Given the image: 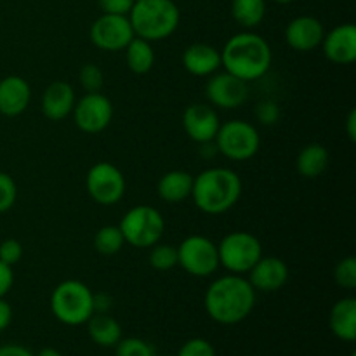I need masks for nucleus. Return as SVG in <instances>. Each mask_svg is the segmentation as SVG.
Here are the masks:
<instances>
[{
  "instance_id": "28",
  "label": "nucleus",
  "mask_w": 356,
  "mask_h": 356,
  "mask_svg": "<svg viewBox=\"0 0 356 356\" xmlns=\"http://www.w3.org/2000/svg\"><path fill=\"white\" fill-rule=\"evenodd\" d=\"M149 266L156 271H169L177 266V247L170 243H155L149 250Z\"/></svg>"
},
{
  "instance_id": "21",
  "label": "nucleus",
  "mask_w": 356,
  "mask_h": 356,
  "mask_svg": "<svg viewBox=\"0 0 356 356\" xmlns=\"http://www.w3.org/2000/svg\"><path fill=\"white\" fill-rule=\"evenodd\" d=\"M330 330L337 339L344 343L356 341V299L343 298L332 306L329 316Z\"/></svg>"
},
{
  "instance_id": "19",
  "label": "nucleus",
  "mask_w": 356,
  "mask_h": 356,
  "mask_svg": "<svg viewBox=\"0 0 356 356\" xmlns=\"http://www.w3.org/2000/svg\"><path fill=\"white\" fill-rule=\"evenodd\" d=\"M30 83L19 75H9L0 80V113L6 117H19L30 104Z\"/></svg>"
},
{
  "instance_id": "4",
  "label": "nucleus",
  "mask_w": 356,
  "mask_h": 356,
  "mask_svg": "<svg viewBox=\"0 0 356 356\" xmlns=\"http://www.w3.org/2000/svg\"><path fill=\"white\" fill-rule=\"evenodd\" d=\"M134 35L148 42L169 38L181 23V10L174 0H136L129 13Z\"/></svg>"
},
{
  "instance_id": "40",
  "label": "nucleus",
  "mask_w": 356,
  "mask_h": 356,
  "mask_svg": "<svg viewBox=\"0 0 356 356\" xmlns=\"http://www.w3.org/2000/svg\"><path fill=\"white\" fill-rule=\"evenodd\" d=\"M111 298L108 294H94V313H110Z\"/></svg>"
},
{
  "instance_id": "35",
  "label": "nucleus",
  "mask_w": 356,
  "mask_h": 356,
  "mask_svg": "<svg viewBox=\"0 0 356 356\" xmlns=\"http://www.w3.org/2000/svg\"><path fill=\"white\" fill-rule=\"evenodd\" d=\"M23 257V245L16 238H6L0 243V261L9 266L17 264Z\"/></svg>"
},
{
  "instance_id": "38",
  "label": "nucleus",
  "mask_w": 356,
  "mask_h": 356,
  "mask_svg": "<svg viewBox=\"0 0 356 356\" xmlns=\"http://www.w3.org/2000/svg\"><path fill=\"white\" fill-rule=\"evenodd\" d=\"M13 322V308L3 298H0V332L7 329Z\"/></svg>"
},
{
  "instance_id": "1",
  "label": "nucleus",
  "mask_w": 356,
  "mask_h": 356,
  "mask_svg": "<svg viewBox=\"0 0 356 356\" xmlns=\"http://www.w3.org/2000/svg\"><path fill=\"white\" fill-rule=\"evenodd\" d=\"M256 294L243 275H222L205 291V312L219 325H236L252 313Z\"/></svg>"
},
{
  "instance_id": "2",
  "label": "nucleus",
  "mask_w": 356,
  "mask_h": 356,
  "mask_svg": "<svg viewBox=\"0 0 356 356\" xmlns=\"http://www.w3.org/2000/svg\"><path fill=\"white\" fill-rule=\"evenodd\" d=\"M271 63L273 52L268 40L250 30L233 35L221 49V68L247 83L266 75Z\"/></svg>"
},
{
  "instance_id": "9",
  "label": "nucleus",
  "mask_w": 356,
  "mask_h": 356,
  "mask_svg": "<svg viewBox=\"0 0 356 356\" xmlns=\"http://www.w3.org/2000/svg\"><path fill=\"white\" fill-rule=\"evenodd\" d=\"M177 266L191 277H212L219 270L218 245L204 235L186 236L177 245Z\"/></svg>"
},
{
  "instance_id": "22",
  "label": "nucleus",
  "mask_w": 356,
  "mask_h": 356,
  "mask_svg": "<svg viewBox=\"0 0 356 356\" xmlns=\"http://www.w3.org/2000/svg\"><path fill=\"white\" fill-rule=\"evenodd\" d=\"M193 174L183 169H174L163 174L156 183V193L167 204H181L191 197Z\"/></svg>"
},
{
  "instance_id": "44",
  "label": "nucleus",
  "mask_w": 356,
  "mask_h": 356,
  "mask_svg": "<svg viewBox=\"0 0 356 356\" xmlns=\"http://www.w3.org/2000/svg\"><path fill=\"white\" fill-rule=\"evenodd\" d=\"M350 356H356V353H351V355H350Z\"/></svg>"
},
{
  "instance_id": "24",
  "label": "nucleus",
  "mask_w": 356,
  "mask_h": 356,
  "mask_svg": "<svg viewBox=\"0 0 356 356\" xmlns=\"http://www.w3.org/2000/svg\"><path fill=\"white\" fill-rule=\"evenodd\" d=\"M329 149L320 143H309L299 152L296 169L306 179H316L329 169Z\"/></svg>"
},
{
  "instance_id": "20",
  "label": "nucleus",
  "mask_w": 356,
  "mask_h": 356,
  "mask_svg": "<svg viewBox=\"0 0 356 356\" xmlns=\"http://www.w3.org/2000/svg\"><path fill=\"white\" fill-rule=\"evenodd\" d=\"M184 70L193 76H211L221 70V51L211 44L197 42L184 49L183 52Z\"/></svg>"
},
{
  "instance_id": "26",
  "label": "nucleus",
  "mask_w": 356,
  "mask_h": 356,
  "mask_svg": "<svg viewBox=\"0 0 356 356\" xmlns=\"http://www.w3.org/2000/svg\"><path fill=\"white\" fill-rule=\"evenodd\" d=\"M266 16V0H232V17L243 30H254Z\"/></svg>"
},
{
  "instance_id": "12",
  "label": "nucleus",
  "mask_w": 356,
  "mask_h": 356,
  "mask_svg": "<svg viewBox=\"0 0 356 356\" xmlns=\"http://www.w3.org/2000/svg\"><path fill=\"white\" fill-rule=\"evenodd\" d=\"M73 120L75 125L86 134H99L113 118V104L104 94L86 92L73 106Z\"/></svg>"
},
{
  "instance_id": "39",
  "label": "nucleus",
  "mask_w": 356,
  "mask_h": 356,
  "mask_svg": "<svg viewBox=\"0 0 356 356\" xmlns=\"http://www.w3.org/2000/svg\"><path fill=\"white\" fill-rule=\"evenodd\" d=\"M0 356H35L28 348L21 344H6L0 346Z\"/></svg>"
},
{
  "instance_id": "36",
  "label": "nucleus",
  "mask_w": 356,
  "mask_h": 356,
  "mask_svg": "<svg viewBox=\"0 0 356 356\" xmlns=\"http://www.w3.org/2000/svg\"><path fill=\"white\" fill-rule=\"evenodd\" d=\"M134 2L136 0H97L103 14H118V16H129Z\"/></svg>"
},
{
  "instance_id": "32",
  "label": "nucleus",
  "mask_w": 356,
  "mask_h": 356,
  "mask_svg": "<svg viewBox=\"0 0 356 356\" xmlns=\"http://www.w3.org/2000/svg\"><path fill=\"white\" fill-rule=\"evenodd\" d=\"M254 117L264 127H271V125L278 124L282 117V110L278 106L277 101L273 99H263L256 104L254 108Z\"/></svg>"
},
{
  "instance_id": "41",
  "label": "nucleus",
  "mask_w": 356,
  "mask_h": 356,
  "mask_svg": "<svg viewBox=\"0 0 356 356\" xmlns=\"http://www.w3.org/2000/svg\"><path fill=\"white\" fill-rule=\"evenodd\" d=\"M346 134L351 143L356 141V110H351L346 118Z\"/></svg>"
},
{
  "instance_id": "13",
  "label": "nucleus",
  "mask_w": 356,
  "mask_h": 356,
  "mask_svg": "<svg viewBox=\"0 0 356 356\" xmlns=\"http://www.w3.org/2000/svg\"><path fill=\"white\" fill-rule=\"evenodd\" d=\"M205 94L211 106L221 110H236L249 99V86L228 72H216L209 76Z\"/></svg>"
},
{
  "instance_id": "10",
  "label": "nucleus",
  "mask_w": 356,
  "mask_h": 356,
  "mask_svg": "<svg viewBox=\"0 0 356 356\" xmlns=\"http://www.w3.org/2000/svg\"><path fill=\"white\" fill-rule=\"evenodd\" d=\"M125 183L124 172L117 165L110 162H97L89 169L86 176L87 195L96 202L97 205L118 204L124 198Z\"/></svg>"
},
{
  "instance_id": "3",
  "label": "nucleus",
  "mask_w": 356,
  "mask_h": 356,
  "mask_svg": "<svg viewBox=\"0 0 356 356\" xmlns=\"http://www.w3.org/2000/svg\"><path fill=\"white\" fill-rule=\"evenodd\" d=\"M242 190V179L235 170L228 167H209L193 176L191 198L200 212L219 216L238 204Z\"/></svg>"
},
{
  "instance_id": "15",
  "label": "nucleus",
  "mask_w": 356,
  "mask_h": 356,
  "mask_svg": "<svg viewBox=\"0 0 356 356\" xmlns=\"http://www.w3.org/2000/svg\"><path fill=\"white\" fill-rule=\"evenodd\" d=\"M323 56L334 65H351L356 59V28L351 23L337 24L323 35Z\"/></svg>"
},
{
  "instance_id": "43",
  "label": "nucleus",
  "mask_w": 356,
  "mask_h": 356,
  "mask_svg": "<svg viewBox=\"0 0 356 356\" xmlns=\"http://www.w3.org/2000/svg\"><path fill=\"white\" fill-rule=\"evenodd\" d=\"M271 2L280 3V6H287V3H292V2H294V0H271Z\"/></svg>"
},
{
  "instance_id": "7",
  "label": "nucleus",
  "mask_w": 356,
  "mask_h": 356,
  "mask_svg": "<svg viewBox=\"0 0 356 356\" xmlns=\"http://www.w3.org/2000/svg\"><path fill=\"white\" fill-rule=\"evenodd\" d=\"M219 266L228 273H249L250 268L263 257V243L250 232H232L218 243Z\"/></svg>"
},
{
  "instance_id": "18",
  "label": "nucleus",
  "mask_w": 356,
  "mask_h": 356,
  "mask_svg": "<svg viewBox=\"0 0 356 356\" xmlns=\"http://www.w3.org/2000/svg\"><path fill=\"white\" fill-rule=\"evenodd\" d=\"M75 103V90L68 82H63V80L49 83L42 94V111L45 118L51 122L65 120L68 115H72Z\"/></svg>"
},
{
  "instance_id": "6",
  "label": "nucleus",
  "mask_w": 356,
  "mask_h": 356,
  "mask_svg": "<svg viewBox=\"0 0 356 356\" xmlns=\"http://www.w3.org/2000/svg\"><path fill=\"white\" fill-rule=\"evenodd\" d=\"M118 228L124 235L125 243L136 249H148L162 240L165 232V219L159 209L149 205H136L125 212Z\"/></svg>"
},
{
  "instance_id": "31",
  "label": "nucleus",
  "mask_w": 356,
  "mask_h": 356,
  "mask_svg": "<svg viewBox=\"0 0 356 356\" xmlns=\"http://www.w3.org/2000/svg\"><path fill=\"white\" fill-rule=\"evenodd\" d=\"M79 80L86 92H101L104 86V73L97 65L87 63L80 68Z\"/></svg>"
},
{
  "instance_id": "42",
  "label": "nucleus",
  "mask_w": 356,
  "mask_h": 356,
  "mask_svg": "<svg viewBox=\"0 0 356 356\" xmlns=\"http://www.w3.org/2000/svg\"><path fill=\"white\" fill-rule=\"evenodd\" d=\"M35 356H63V353L56 350V348H42Z\"/></svg>"
},
{
  "instance_id": "11",
  "label": "nucleus",
  "mask_w": 356,
  "mask_h": 356,
  "mask_svg": "<svg viewBox=\"0 0 356 356\" xmlns=\"http://www.w3.org/2000/svg\"><path fill=\"white\" fill-rule=\"evenodd\" d=\"M90 42L97 49L106 52H118L127 47L129 42L136 37L129 16L118 14H101L92 23L89 31Z\"/></svg>"
},
{
  "instance_id": "8",
  "label": "nucleus",
  "mask_w": 356,
  "mask_h": 356,
  "mask_svg": "<svg viewBox=\"0 0 356 356\" xmlns=\"http://www.w3.org/2000/svg\"><path fill=\"white\" fill-rule=\"evenodd\" d=\"M218 153L233 162H245L257 155L261 146V136L256 125L250 122L228 120L221 124L214 138Z\"/></svg>"
},
{
  "instance_id": "37",
  "label": "nucleus",
  "mask_w": 356,
  "mask_h": 356,
  "mask_svg": "<svg viewBox=\"0 0 356 356\" xmlns=\"http://www.w3.org/2000/svg\"><path fill=\"white\" fill-rule=\"evenodd\" d=\"M14 285L13 266L0 261V298H6Z\"/></svg>"
},
{
  "instance_id": "33",
  "label": "nucleus",
  "mask_w": 356,
  "mask_h": 356,
  "mask_svg": "<svg viewBox=\"0 0 356 356\" xmlns=\"http://www.w3.org/2000/svg\"><path fill=\"white\" fill-rule=\"evenodd\" d=\"M17 198V186L16 181L7 172L0 170V214L10 211L16 204Z\"/></svg>"
},
{
  "instance_id": "5",
  "label": "nucleus",
  "mask_w": 356,
  "mask_h": 356,
  "mask_svg": "<svg viewBox=\"0 0 356 356\" xmlns=\"http://www.w3.org/2000/svg\"><path fill=\"white\" fill-rule=\"evenodd\" d=\"M51 312L65 325H86L94 315V292L80 280L61 282L51 294Z\"/></svg>"
},
{
  "instance_id": "29",
  "label": "nucleus",
  "mask_w": 356,
  "mask_h": 356,
  "mask_svg": "<svg viewBox=\"0 0 356 356\" xmlns=\"http://www.w3.org/2000/svg\"><path fill=\"white\" fill-rule=\"evenodd\" d=\"M115 356H155V350L141 337H122L115 344Z\"/></svg>"
},
{
  "instance_id": "25",
  "label": "nucleus",
  "mask_w": 356,
  "mask_h": 356,
  "mask_svg": "<svg viewBox=\"0 0 356 356\" xmlns=\"http://www.w3.org/2000/svg\"><path fill=\"white\" fill-rule=\"evenodd\" d=\"M124 51L127 68L136 75H145V73L152 72V68L155 66V51H153L152 42L145 40V38L134 37Z\"/></svg>"
},
{
  "instance_id": "16",
  "label": "nucleus",
  "mask_w": 356,
  "mask_h": 356,
  "mask_svg": "<svg viewBox=\"0 0 356 356\" xmlns=\"http://www.w3.org/2000/svg\"><path fill=\"white\" fill-rule=\"evenodd\" d=\"M325 35L322 21L315 16H298L285 28V42L298 52H309L320 47Z\"/></svg>"
},
{
  "instance_id": "34",
  "label": "nucleus",
  "mask_w": 356,
  "mask_h": 356,
  "mask_svg": "<svg viewBox=\"0 0 356 356\" xmlns=\"http://www.w3.org/2000/svg\"><path fill=\"white\" fill-rule=\"evenodd\" d=\"M177 356H216V350L204 337H193L179 348Z\"/></svg>"
},
{
  "instance_id": "27",
  "label": "nucleus",
  "mask_w": 356,
  "mask_h": 356,
  "mask_svg": "<svg viewBox=\"0 0 356 356\" xmlns=\"http://www.w3.org/2000/svg\"><path fill=\"white\" fill-rule=\"evenodd\" d=\"M92 245L101 256H115V254L124 249L125 240L118 226L106 225L97 229L96 235H94Z\"/></svg>"
},
{
  "instance_id": "30",
  "label": "nucleus",
  "mask_w": 356,
  "mask_h": 356,
  "mask_svg": "<svg viewBox=\"0 0 356 356\" xmlns=\"http://www.w3.org/2000/svg\"><path fill=\"white\" fill-rule=\"evenodd\" d=\"M334 280L341 289L355 291L356 289V257L348 256L337 263L334 270Z\"/></svg>"
},
{
  "instance_id": "17",
  "label": "nucleus",
  "mask_w": 356,
  "mask_h": 356,
  "mask_svg": "<svg viewBox=\"0 0 356 356\" xmlns=\"http://www.w3.org/2000/svg\"><path fill=\"white\" fill-rule=\"evenodd\" d=\"M247 280L256 292H277L289 282V266L280 257L263 254V257L250 268Z\"/></svg>"
},
{
  "instance_id": "14",
  "label": "nucleus",
  "mask_w": 356,
  "mask_h": 356,
  "mask_svg": "<svg viewBox=\"0 0 356 356\" xmlns=\"http://www.w3.org/2000/svg\"><path fill=\"white\" fill-rule=\"evenodd\" d=\"M219 127H221V118L211 104L193 103L183 111L184 132L191 141L198 143V145L214 141Z\"/></svg>"
},
{
  "instance_id": "23",
  "label": "nucleus",
  "mask_w": 356,
  "mask_h": 356,
  "mask_svg": "<svg viewBox=\"0 0 356 356\" xmlns=\"http://www.w3.org/2000/svg\"><path fill=\"white\" fill-rule=\"evenodd\" d=\"M90 341L101 348H115L122 339V327L110 313H94L86 322Z\"/></svg>"
}]
</instances>
